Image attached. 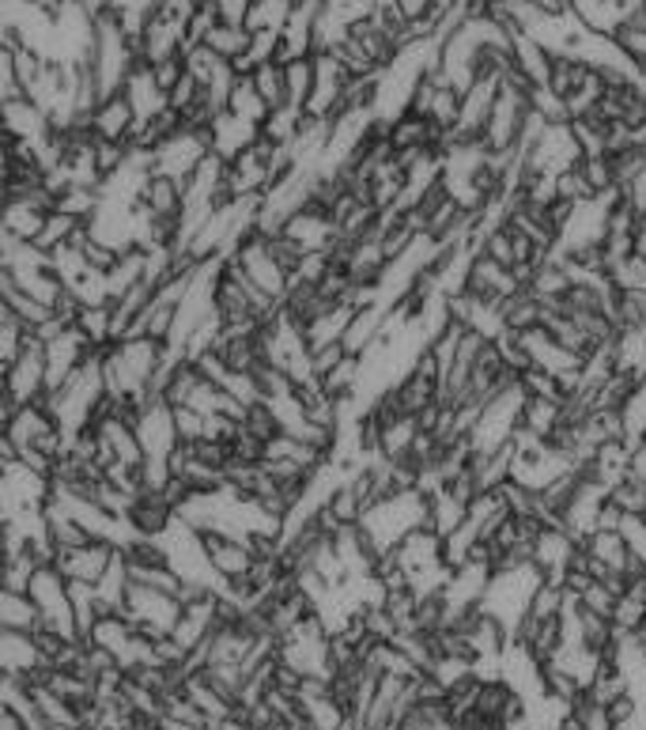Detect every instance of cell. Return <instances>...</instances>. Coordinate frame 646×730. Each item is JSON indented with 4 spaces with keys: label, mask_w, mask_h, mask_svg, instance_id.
Here are the masks:
<instances>
[{
    "label": "cell",
    "mask_w": 646,
    "mask_h": 730,
    "mask_svg": "<svg viewBox=\"0 0 646 730\" xmlns=\"http://www.w3.org/2000/svg\"><path fill=\"white\" fill-rule=\"evenodd\" d=\"M231 258L246 269L250 284L258 288V292H265L272 303H284V300H287V292H292L295 277L287 273V269L280 266L276 258H272L269 235H265V232H258V227H253V232L246 235V239L231 250Z\"/></svg>",
    "instance_id": "6da1fadb"
},
{
    "label": "cell",
    "mask_w": 646,
    "mask_h": 730,
    "mask_svg": "<svg viewBox=\"0 0 646 730\" xmlns=\"http://www.w3.org/2000/svg\"><path fill=\"white\" fill-rule=\"evenodd\" d=\"M46 386H49V356H46V345L31 334L27 345H23V352L15 356V363H8L4 368L0 394L12 397V402H20V405H34V402H42Z\"/></svg>",
    "instance_id": "7a4b0ae2"
},
{
    "label": "cell",
    "mask_w": 646,
    "mask_h": 730,
    "mask_svg": "<svg viewBox=\"0 0 646 730\" xmlns=\"http://www.w3.org/2000/svg\"><path fill=\"white\" fill-rule=\"evenodd\" d=\"M117 557V546L114 541H88V546L80 549H61V553L54 557V564L61 568V575L68 583H88V587H99V580L110 572V564H114Z\"/></svg>",
    "instance_id": "3957f363"
},
{
    "label": "cell",
    "mask_w": 646,
    "mask_h": 730,
    "mask_svg": "<svg viewBox=\"0 0 646 730\" xmlns=\"http://www.w3.org/2000/svg\"><path fill=\"white\" fill-rule=\"evenodd\" d=\"M201 546H204V557H208L212 572L219 575V583H238L250 575V568L258 564V557L250 553V546L238 538H227V534L219 530H204L201 534Z\"/></svg>",
    "instance_id": "277c9868"
},
{
    "label": "cell",
    "mask_w": 646,
    "mask_h": 730,
    "mask_svg": "<svg viewBox=\"0 0 646 730\" xmlns=\"http://www.w3.org/2000/svg\"><path fill=\"white\" fill-rule=\"evenodd\" d=\"M208 133H212V151H216V156H224L227 164H231V159L242 156L246 148H253V144H258L261 125L242 122V117L231 114V110H219Z\"/></svg>",
    "instance_id": "5b68a950"
},
{
    "label": "cell",
    "mask_w": 646,
    "mask_h": 730,
    "mask_svg": "<svg viewBox=\"0 0 646 730\" xmlns=\"http://www.w3.org/2000/svg\"><path fill=\"white\" fill-rule=\"evenodd\" d=\"M136 205L148 209V216H182L185 212V186L170 175L148 171L136 193Z\"/></svg>",
    "instance_id": "8992f818"
},
{
    "label": "cell",
    "mask_w": 646,
    "mask_h": 730,
    "mask_svg": "<svg viewBox=\"0 0 646 730\" xmlns=\"http://www.w3.org/2000/svg\"><path fill=\"white\" fill-rule=\"evenodd\" d=\"M46 666L49 662L38 651V643H34L31 632H4V628H0V670H4V674L31 677Z\"/></svg>",
    "instance_id": "52a82bcc"
},
{
    "label": "cell",
    "mask_w": 646,
    "mask_h": 730,
    "mask_svg": "<svg viewBox=\"0 0 646 730\" xmlns=\"http://www.w3.org/2000/svg\"><path fill=\"white\" fill-rule=\"evenodd\" d=\"M136 125L140 122H136V110L125 91L106 96L95 114H91V130H95V137H106V141H133Z\"/></svg>",
    "instance_id": "ba28073f"
},
{
    "label": "cell",
    "mask_w": 646,
    "mask_h": 730,
    "mask_svg": "<svg viewBox=\"0 0 646 730\" xmlns=\"http://www.w3.org/2000/svg\"><path fill=\"white\" fill-rule=\"evenodd\" d=\"M125 96H129V103L136 110V122H151L156 114H163L170 106L167 91L156 83V76H151V65L148 61H136L129 80H125Z\"/></svg>",
    "instance_id": "9c48e42d"
},
{
    "label": "cell",
    "mask_w": 646,
    "mask_h": 730,
    "mask_svg": "<svg viewBox=\"0 0 646 730\" xmlns=\"http://www.w3.org/2000/svg\"><path fill=\"white\" fill-rule=\"evenodd\" d=\"M174 519L178 515L163 499V492H140V496L133 499L129 515H125V523H129L133 534H140V538H163Z\"/></svg>",
    "instance_id": "30bf717a"
},
{
    "label": "cell",
    "mask_w": 646,
    "mask_h": 730,
    "mask_svg": "<svg viewBox=\"0 0 646 730\" xmlns=\"http://www.w3.org/2000/svg\"><path fill=\"white\" fill-rule=\"evenodd\" d=\"M4 110V133L8 137H20V141H46L49 137V114L42 110L38 103H31V99H15V103H0Z\"/></svg>",
    "instance_id": "8fae6325"
},
{
    "label": "cell",
    "mask_w": 646,
    "mask_h": 730,
    "mask_svg": "<svg viewBox=\"0 0 646 730\" xmlns=\"http://www.w3.org/2000/svg\"><path fill=\"white\" fill-rule=\"evenodd\" d=\"M0 307L12 311L15 318H23L31 329L46 326V322L54 318V307H46L42 300H34L31 292H23V288L15 284V277H8V273H0Z\"/></svg>",
    "instance_id": "7c38bea8"
},
{
    "label": "cell",
    "mask_w": 646,
    "mask_h": 730,
    "mask_svg": "<svg viewBox=\"0 0 646 730\" xmlns=\"http://www.w3.org/2000/svg\"><path fill=\"white\" fill-rule=\"evenodd\" d=\"M0 628L4 632H38L42 614L27 591H0Z\"/></svg>",
    "instance_id": "4fadbf2b"
},
{
    "label": "cell",
    "mask_w": 646,
    "mask_h": 730,
    "mask_svg": "<svg viewBox=\"0 0 646 730\" xmlns=\"http://www.w3.org/2000/svg\"><path fill=\"white\" fill-rule=\"evenodd\" d=\"M185 696H190V700L204 711L208 727H212V723H219V719H227V716H235V711H238L235 704L227 700V696L208 682V674H204V670H201V674H190V677H185Z\"/></svg>",
    "instance_id": "5bb4252c"
},
{
    "label": "cell",
    "mask_w": 646,
    "mask_h": 730,
    "mask_svg": "<svg viewBox=\"0 0 646 730\" xmlns=\"http://www.w3.org/2000/svg\"><path fill=\"white\" fill-rule=\"evenodd\" d=\"M564 424V405L552 397H525L522 405V431L533 439H548Z\"/></svg>",
    "instance_id": "9a60e30c"
},
{
    "label": "cell",
    "mask_w": 646,
    "mask_h": 730,
    "mask_svg": "<svg viewBox=\"0 0 646 730\" xmlns=\"http://www.w3.org/2000/svg\"><path fill=\"white\" fill-rule=\"evenodd\" d=\"M326 507H329V515H333L340 526H360L363 515H367V499H363V492L355 488L352 478H344L333 492H329Z\"/></svg>",
    "instance_id": "2e32d148"
},
{
    "label": "cell",
    "mask_w": 646,
    "mask_h": 730,
    "mask_svg": "<svg viewBox=\"0 0 646 730\" xmlns=\"http://www.w3.org/2000/svg\"><path fill=\"white\" fill-rule=\"evenodd\" d=\"M590 549V557H598L601 564L612 568V572H624L627 575V560H632V549H627L624 534L620 530H593L590 538L582 541Z\"/></svg>",
    "instance_id": "e0dca14e"
},
{
    "label": "cell",
    "mask_w": 646,
    "mask_h": 730,
    "mask_svg": "<svg viewBox=\"0 0 646 730\" xmlns=\"http://www.w3.org/2000/svg\"><path fill=\"white\" fill-rule=\"evenodd\" d=\"M227 110L238 114L242 122H253V125H265L269 122V103L258 96V88H253V76H238L235 88H231V99H227Z\"/></svg>",
    "instance_id": "ac0fdd59"
},
{
    "label": "cell",
    "mask_w": 646,
    "mask_h": 730,
    "mask_svg": "<svg viewBox=\"0 0 646 730\" xmlns=\"http://www.w3.org/2000/svg\"><path fill=\"white\" fill-rule=\"evenodd\" d=\"M204 46H208L212 54L224 57V61H238V57H246V49H250V27H242V23L219 20L216 27L208 31Z\"/></svg>",
    "instance_id": "d6986e66"
},
{
    "label": "cell",
    "mask_w": 646,
    "mask_h": 730,
    "mask_svg": "<svg viewBox=\"0 0 646 730\" xmlns=\"http://www.w3.org/2000/svg\"><path fill=\"white\" fill-rule=\"evenodd\" d=\"M42 227H46V212H38L27 201H8L4 205V227L0 232L15 235L23 243H34L42 235Z\"/></svg>",
    "instance_id": "ffe728a7"
},
{
    "label": "cell",
    "mask_w": 646,
    "mask_h": 730,
    "mask_svg": "<svg viewBox=\"0 0 646 730\" xmlns=\"http://www.w3.org/2000/svg\"><path fill=\"white\" fill-rule=\"evenodd\" d=\"M609 38L616 42V49L635 65V69H646V12L632 15L627 23H620Z\"/></svg>",
    "instance_id": "44dd1931"
},
{
    "label": "cell",
    "mask_w": 646,
    "mask_h": 730,
    "mask_svg": "<svg viewBox=\"0 0 646 730\" xmlns=\"http://www.w3.org/2000/svg\"><path fill=\"white\" fill-rule=\"evenodd\" d=\"M250 76H253V88H258V96L269 103V110L292 106V103H287V72H284V65H280V61L258 65V69H253Z\"/></svg>",
    "instance_id": "7402d4cb"
},
{
    "label": "cell",
    "mask_w": 646,
    "mask_h": 730,
    "mask_svg": "<svg viewBox=\"0 0 646 730\" xmlns=\"http://www.w3.org/2000/svg\"><path fill=\"white\" fill-rule=\"evenodd\" d=\"M287 72V103L295 110H306L314 96V57H295V61L284 65Z\"/></svg>",
    "instance_id": "603a6c76"
},
{
    "label": "cell",
    "mask_w": 646,
    "mask_h": 730,
    "mask_svg": "<svg viewBox=\"0 0 646 730\" xmlns=\"http://www.w3.org/2000/svg\"><path fill=\"white\" fill-rule=\"evenodd\" d=\"M564 606H567V591L559 587V583L544 580L541 587L533 591V598H530V617H533V621H559Z\"/></svg>",
    "instance_id": "cb8c5ba5"
},
{
    "label": "cell",
    "mask_w": 646,
    "mask_h": 730,
    "mask_svg": "<svg viewBox=\"0 0 646 730\" xmlns=\"http://www.w3.org/2000/svg\"><path fill=\"white\" fill-rule=\"evenodd\" d=\"M480 254H484V258L496 261V266L514 269V266H518V254H514V235H510V227H507V224L488 227V235H484Z\"/></svg>",
    "instance_id": "d4e9b609"
},
{
    "label": "cell",
    "mask_w": 646,
    "mask_h": 730,
    "mask_svg": "<svg viewBox=\"0 0 646 730\" xmlns=\"http://www.w3.org/2000/svg\"><path fill=\"white\" fill-rule=\"evenodd\" d=\"M578 164H582V159H578ZM578 164L556 175V198L571 201V205H586V201H598V198H593L590 182H586V175H582V167Z\"/></svg>",
    "instance_id": "484cf974"
},
{
    "label": "cell",
    "mask_w": 646,
    "mask_h": 730,
    "mask_svg": "<svg viewBox=\"0 0 646 730\" xmlns=\"http://www.w3.org/2000/svg\"><path fill=\"white\" fill-rule=\"evenodd\" d=\"M609 499H612V504H616L624 515H646V481L620 478L616 485L609 488Z\"/></svg>",
    "instance_id": "4316f807"
},
{
    "label": "cell",
    "mask_w": 646,
    "mask_h": 730,
    "mask_svg": "<svg viewBox=\"0 0 646 730\" xmlns=\"http://www.w3.org/2000/svg\"><path fill=\"white\" fill-rule=\"evenodd\" d=\"M609 280H612V288H620V292H646V258L643 254H632V258L616 261Z\"/></svg>",
    "instance_id": "83f0119b"
},
{
    "label": "cell",
    "mask_w": 646,
    "mask_h": 730,
    "mask_svg": "<svg viewBox=\"0 0 646 730\" xmlns=\"http://www.w3.org/2000/svg\"><path fill=\"white\" fill-rule=\"evenodd\" d=\"M224 65H227L224 57L212 54L208 46H193V49H185V69H190V76L201 83V88H208V83L216 80Z\"/></svg>",
    "instance_id": "f1b7e54d"
},
{
    "label": "cell",
    "mask_w": 646,
    "mask_h": 730,
    "mask_svg": "<svg viewBox=\"0 0 646 730\" xmlns=\"http://www.w3.org/2000/svg\"><path fill=\"white\" fill-rule=\"evenodd\" d=\"M80 254H83V261H88V269H95V273H110V269L122 261V250H117V246H110V243H102V239H95V235L83 243Z\"/></svg>",
    "instance_id": "f546056e"
},
{
    "label": "cell",
    "mask_w": 646,
    "mask_h": 730,
    "mask_svg": "<svg viewBox=\"0 0 646 730\" xmlns=\"http://www.w3.org/2000/svg\"><path fill=\"white\" fill-rule=\"evenodd\" d=\"M174 428L182 443H201V439L208 436V417H201L197 409L182 405V409H174Z\"/></svg>",
    "instance_id": "4dcf8cb0"
},
{
    "label": "cell",
    "mask_w": 646,
    "mask_h": 730,
    "mask_svg": "<svg viewBox=\"0 0 646 730\" xmlns=\"http://www.w3.org/2000/svg\"><path fill=\"white\" fill-rule=\"evenodd\" d=\"M269 250H272V258L280 261V266L287 269V273H299V266H303V258H306V250L295 239H287V235H269Z\"/></svg>",
    "instance_id": "1f68e13d"
},
{
    "label": "cell",
    "mask_w": 646,
    "mask_h": 730,
    "mask_svg": "<svg viewBox=\"0 0 646 730\" xmlns=\"http://www.w3.org/2000/svg\"><path fill=\"white\" fill-rule=\"evenodd\" d=\"M185 72H190V69H185V54L163 57V61H156V65H151V76H156V83L167 91V99H170V91H174L178 83L185 80Z\"/></svg>",
    "instance_id": "d6a6232c"
},
{
    "label": "cell",
    "mask_w": 646,
    "mask_h": 730,
    "mask_svg": "<svg viewBox=\"0 0 646 730\" xmlns=\"http://www.w3.org/2000/svg\"><path fill=\"white\" fill-rule=\"evenodd\" d=\"M578 602H582V606L590 609V614L612 617V614H616V602H620V598L605 587V583H590V587L578 594Z\"/></svg>",
    "instance_id": "836d02e7"
},
{
    "label": "cell",
    "mask_w": 646,
    "mask_h": 730,
    "mask_svg": "<svg viewBox=\"0 0 646 730\" xmlns=\"http://www.w3.org/2000/svg\"><path fill=\"white\" fill-rule=\"evenodd\" d=\"M212 730H250V723H246V716H227V719H219V723H212Z\"/></svg>",
    "instance_id": "e575fe53"
}]
</instances>
